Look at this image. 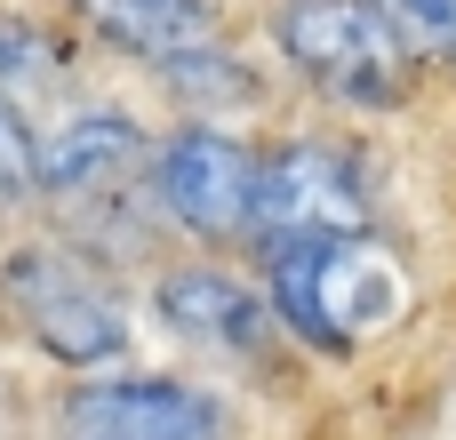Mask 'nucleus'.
Instances as JSON below:
<instances>
[{"instance_id":"8","label":"nucleus","mask_w":456,"mask_h":440,"mask_svg":"<svg viewBox=\"0 0 456 440\" xmlns=\"http://www.w3.org/2000/svg\"><path fill=\"white\" fill-rule=\"evenodd\" d=\"M152 313L184 337V345H208V353H232V361H248V353H265L273 345V305L248 289V281H232L224 265H176V273H160L152 281Z\"/></svg>"},{"instance_id":"10","label":"nucleus","mask_w":456,"mask_h":440,"mask_svg":"<svg viewBox=\"0 0 456 440\" xmlns=\"http://www.w3.org/2000/svg\"><path fill=\"white\" fill-rule=\"evenodd\" d=\"M377 24L393 32L401 56H425V64H456V0H369Z\"/></svg>"},{"instance_id":"11","label":"nucleus","mask_w":456,"mask_h":440,"mask_svg":"<svg viewBox=\"0 0 456 440\" xmlns=\"http://www.w3.org/2000/svg\"><path fill=\"white\" fill-rule=\"evenodd\" d=\"M184 104H248L256 96V80H248V64L240 56H224V48H192V56H168V64H152Z\"/></svg>"},{"instance_id":"2","label":"nucleus","mask_w":456,"mask_h":440,"mask_svg":"<svg viewBox=\"0 0 456 440\" xmlns=\"http://www.w3.org/2000/svg\"><path fill=\"white\" fill-rule=\"evenodd\" d=\"M0 313L64 369H104L128 353V313L64 249H8L0 257Z\"/></svg>"},{"instance_id":"4","label":"nucleus","mask_w":456,"mask_h":440,"mask_svg":"<svg viewBox=\"0 0 456 440\" xmlns=\"http://www.w3.org/2000/svg\"><path fill=\"white\" fill-rule=\"evenodd\" d=\"M144 192H152V208H160L176 232H192V240H232V232H248L256 152H248L240 136L192 120V128H176L168 144L144 152Z\"/></svg>"},{"instance_id":"3","label":"nucleus","mask_w":456,"mask_h":440,"mask_svg":"<svg viewBox=\"0 0 456 440\" xmlns=\"http://www.w3.org/2000/svg\"><path fill=\"white\" fill-rule=\"evenodd\" d=\"M273 40L313 88H329L345 104H393L409 88V56L393 48V32L377 24L369 0H281Z\"/></svg>"},{"instance_id":"6","label":"nucleus","mask_w":456,"mask_h":440,"mask_svg":"<svg viewBox=\"0 0 456 440\" xmlns=\"http://www.w3.org/2000/svg\"><path fill=\"white\" fill-rule=\"evenodd\" d=\"M369 200L345 152L329 144H281L256 152V192H248V232H361Z\"/></svg>"},{"instance_id":"13","label":"nucleus","mask_w":456,"mask_h":440,"mask_svg":"<svg viewBox=\"0 0 456 440\" xmlns=\"http://www.w3.org/2000/svg\"><path fill=\"white\" fill-rule=\"evenodd\" d=\"M32 200V120L0 96V208Z\"/></svg>"},{"instance_id":"5","label":"nucleus","mask_w":456,"mask_h":440,"mask_svg":"<svg viewBox=\"0 0 456 440\" xmlns=\"http://www.w3.org/2000/svg\"><path fill=\"white\" fill-rule=\"evenodd\" d=\"M144 152H152L144 120H128L120 104H80V112L32 128V192L40 200H64V208L112 200L144 168Z\"/></svg>"},{"instance_id":"1","label":"nucleus","mask_w":456,"mask_h":440,"mask_svg":"<svg viewBox=\"0 0 456 440\" xmlns=\"http://www.w3.org/2000/svg\"><path fill=\"white\" fill-rule=\"evenodd\" d=\"M265 289H273V321L313 353H353L401 313V273L361 232H273Z\"/></svg>"},{"instance_id":"12","label":"nucleus","mask_w":456,"mask_h":440,"mask_svg":"<svg viewBox=\"0 0 456 440\" xmlns=\"http://www.w3.org/2000/svg\"><path fill=\"white\" fill-rule=\"evenodd\" d=\"M40 80H56V40H48L40 24H24V16L0 8V96L16 104V96L40 88Z\"/></svg>"},{"instance_id":"7","label":"nucleus","mask_w":456,"mask_h":440,"mask_svg":"<svg viewBox=\"0 0 456 440\" xmlns=\"http://www.w3.org/2000/svg\"><path fill=\"white\" fill-rule=\"evenodd\" d=\"M56 440H224V417L192 385H168V377H104V385L64 393Z\"/></svg>"},{"instance_id":"9","label":"nucleus","mask_w":456,"mask_h":440,"mask_svg":"<svg viewBox=\"0 0 456 440\" xmlns=\"http://www.w3.org/2000/svg\"><path fill=\"white\" fill-rule=\"evenodd\" d=\"M80 16L112 48H128L144 64H168V56H192V48H216L224 40L216 0H80Z\"/></svg>"}]
</instances>
